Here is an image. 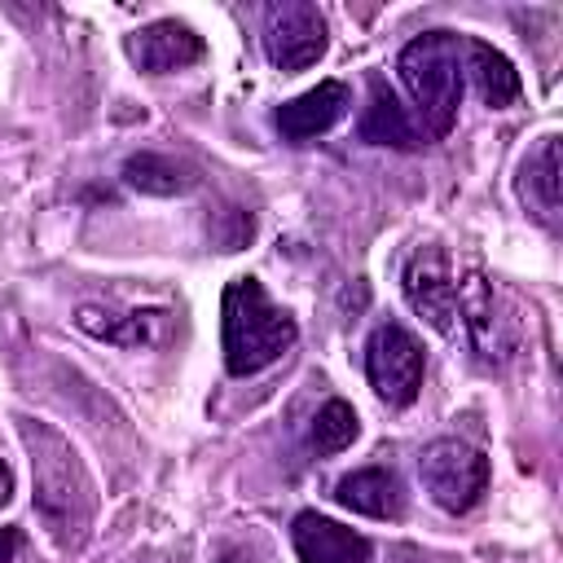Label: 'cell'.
<instances>
[{"instance_id":"6da1fadb","label":"cell","mask_w":563,"mask_h":563,"mask_svg":"<svg viewBox=\"0 0 563 563\" xmlns=\"http://www.w3.org/2000/svg\"><path fill=\"white\" fill-rule=\"evenodd\" d=\"M405 299L444 339H462L479 356H501L510 347V321L497 308V290L479 268L427 246L405 264Z\"/></svg>"},{"instance_id":"7a4b0ae2","label":"cell","mask_w":563,"mask_h":563,"mask_svg":"<svg viewBox=\"0 0 563 563\" xmlns=\"http://www.w3.org/2000/svg\"><path fill=\"white\" fill-rule=\"evenodd\" d=\"M18 435L31 453V479H35V510L57 545L75 550L92 523V479L70 449L66 435H57L48 422L22 418Z\"/></svg>"},{"instance_id":"3957f363","label":"cell","mask_w":563,"mask_h":563,"mask_svg":"<svg viewBox=\"0 0 563 563\" xmlns=\"http://www.w3.org/2000/svg\"><path fill=\"white\" fill-rule=\"evenodd\" d=\"M220 339H224V369L246 378L268 369L286 356L299 339V325L286 308H277L255 277H233L220 295Z\"/></svg>"},{"instance_id":"277c9868","label":"cell","mask_w":563,"mask_h":563,"mask_svg":"<svg viewBox=\"0 0 563 563\" xmlns=\"http://www.w3.org/2000/svg\"><path fill=\"white\" fill-rule=\"evenodd\" d=\"M462 44L466 40H457L449 31H427L418 40H409L396 57V75H400V84L413 101V123L422 128L427 141L444 136L457 119L462 84H466Z\"/></svg>"},{"instance_id":"5b68a950","label":"cell","mask_w":563,"mask_h":563,"mask_svg":"<svg viewBox=\"0 0 563 563\" xmlns=\"http://www.w3.org/2000/svg\"><path fill=\"white\" fill-rule=\"evenodd\" d=\"M418 479L427 488V497L449 510V515H466L484 488H488V457L479 449H471L466 440H431L418 457Z\"/></svg>"},{"instance_id":"8992f818","label":"cell","mask_w":563,"mask_h":563,"mask_svg":"<svg viewBox=\"0 0 563 563\" xmlns=\"http://www.w3.org/2000/svg\"><path fill=\"white\" fill-rule=\"evenodd\" d=\"M422 369H427L422 343L405 325H396V321L374 325V334L365 343V374L383 405H391V409L413 405L418 387H422Z\"/></svg>"},{"instance_id":"52a82bcc","label":"cell","mask_w":563,"mask_h":563,"mask_svg":"<svg viewBox=\"0 0 563 563\" xmlns=\"http://www.w3.org/2000/svg\"><path fill=\"white\" fill-rule=\"evenodd\" d=\"M264 53L277 70L295 75L321 62L325 53V18L308 0H282L264 13Z\"/></svg>"},{"instance_id":"ba28073f","label":"cell","mask_w":563,"mask_h":563,"mask_svg":"<svg viewBox=\"0 0 563 563\" xmlns=\"http://www.w3.org/2000/svg\"><path fill=\"white\" fill-rule=\"evenodd\" d=\"M207 44L194 26L167 18V22H150L136 35H128V57L145 70V75H167V70H185L194 62H202Z\"/></svg>"},{"instance_id":"9c48e42d","label":"cell","mask_w":563,"mask_h":563,"mask_svg":"<svg viewBox=\"0 0 563 563\" xmlns=\"http://www.w3.org/2000/svg\"><path fill=\"white\" fill-rule=\"evenodd\" d=\"M347 110H352V92H347V84L325 79V84H317V88L299 92L295 101L277 106L273 123H277V132H282L286 141L303 145V141H312V136H325V132H330Z\"/></svg>"},{"instance_id":"30bf717a","label":"cell","mask_w":563,"mask_h":563,"mask_svg":"<svg viewBox=\"0 0 563 563\" xmlns=\"http://www.w3.org/2000/svg\"><path fill=\"white\" fill-rule=\"evenodd\" d=\"M299 563H369V541L317 510H299L290 523Z\"/></svg>"},{"instance_id":"8fae6325","label":"cell","mask_w":563,"mask_h":563,"mask_svg":"<svg viewBox=\"0 0 563 563\" xmlns=\"http://www.w3.org/2000/svg\"><path fill=\"white\" fill-rule=\"evenodd\" d=\"M334 501L356 510V515H369V519H400L405 515V484L396 471L365 466V471H352L334 484Z\"/></svg>"},{"instance_id":"7c38bea8","label":"cell","mask_w":563,"mask_h":563,"mask_svg":"<svg viewBox=\"0 0 563 563\" xmlns=\"http://www.w3.org/2000/svg\"><path fill=\"white\" fill-rule=\"evenodd\" d=\"M462 70L471 75V84H475L479 101H484V106H493V110L515 106V101H519V92H523L519 70L510 66V57H506L501 48L484 44V40H466V44H462Z\"/></svg>"},{"instance_id":"4fadbf2b","label":"cell","mask_w":563,"mask_h":563,"mask_svg":"<svg viewBox=\"0 0 563 563\" xmlns=\"http://www.w3.org/2000/svg\"><path fill=\"white\" fill-rule=\"evenodd\" d=\"M356 132H361V141H369V145H391V150L427 145L422 128L405 114V106L396 101V92H391L383 79H369V106H365Z\"/></svg>"},{"instance_id":"5bb4252c","label":"cell","mask_w":563,"mask_h":563,"mask_svg":"<svg viewBox=\"0 0 563 563\" xmlns=\"http://www.w3.org/2000/svg\"><path fill=\"white\" fill-rule=\"evenodd\" d=\"M519 198L541 224L559 220V198H563V185H559V136H541V145L519 163Z\"/></svg>"},{"instance_id":"9a60e30c","label":"cell","mask_w":563,"mask_h":563,"mask_svg":"<svg viewBox=\"0 0 563 563\" xmlns=\"http://www.w3.org/2000/svg\"><path fill=\"white\" fill-rule=\"evenodd\" d=\"M123 180L141 194H158V198H172V194H185L194 189V172L167 154H132L123 163Z\"/></svg>"},{"instance_id":"2e32d148","label":"cell","mask_w":563,"mask_h":563,"mask_svg":"<svg viewBox=\"0 0 563 563\" xmlns=\"http://www.w3.org/2000/svg\"><path fill=\"white\" fill-rule=\"evenodd\" d=\"M361 422H356V409L347 400H325L308 427V449L317 457H330V453H343L352 440H356Z\"/></svg>"},{"instance_id":"e0dca14e","label":"cell","mask_w":563,"mask_h":563,"mask_svg":"<svg viewBox=\"0 0 563 563\" xmlns=\"http://www.w3.org/2000/svg\"><path fill=\"white\" fill-rule=\"evenodd\" d=\"M79 325L97 339H114V343H141L150 330H145V312H132V317H110V312H97V308H79Z\"/></svg>"},{"instance_id":"ac0fdd59","label":"cell","mask_w":563,"mask_h":563,"mask_svg":"<svg viewBox=\"0 0 563 563\" xmlns=\"http://www.w3.org/2000/svg\"><path fill=\"white\" fill-rule=\"evenodd\" d=\"M18 554V528H0V563H13Z\"/></svg>"},{"instance_id":"d6986e66","label":"cell","mask_w":563,"mask_h":563,"mask_svg":"<svg viewBox=\"0 0 563 563\" xmlns=\"http://www.w3.org/2000/svg\"><path fill=\"white\" fill-rule=\"evenodd\" d=\"M9 497H13V471L0 462V506H9Z\"/></svg>"}]
</instances>
